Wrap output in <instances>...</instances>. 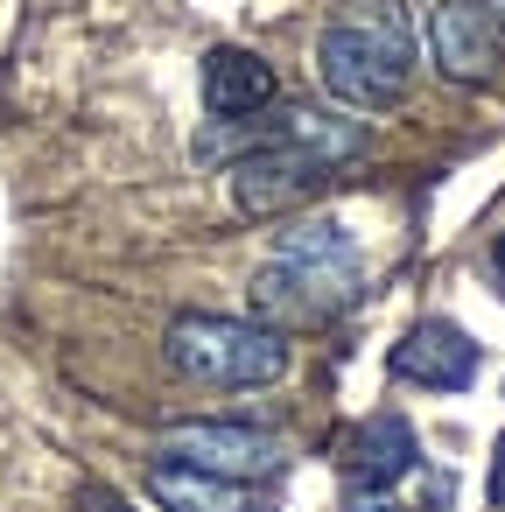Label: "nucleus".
Masks as SVG:
<instances>
[{"instance_id": "nucleus-14", "label": "nucleus", "mask_w": 505, "mask_h": 512, "mask_svg": "<svg viewBox=\"0 0 505 512\" xmlns=\"http://www.w3.org/2000/svg\"><path fill=\"white\" fill-rule=\"evenodd\" d=\"M491 505H505V435H498V456H491V484H484Z\"/></svg>"}, {"instance_id": "nucleus-9", "label": "nucleus", "mask_w": 505, "mask_h": 512, "mask_svg": "<svg viewBox=\"0 0 505 512\" xmlns=\"http://www.w3.org/2000/svg\"><path fill=\"white\" fill-rule=\"evenodd\" d=\"M274 99H281V78H274L267 57L232 50V43L204 57V106H211V120H253Z\"/></svg>"}, {"instance_id": "nucleus-3", "label": "nucleus", "mask_w": 505, "mask_h": 512, "mask_svg": "<svg viewBox=\"0 0 505 512\" xmlns=\"http://www.w3.org/2000/svg\"><path fill=\"white\" fill-rule=\"evenodd\" d=\"M169 358L204 379V386H274L288 379V330L253 323V316H211V309H183L162 330Z\"/></svg>"}, {"instance_id": "nucleus-2", "label": "nucleus", "mask_w": 505, "mask_h": 512, "mask_svg": "<svg viewBox=\"0 0 505 512\" xmlns=\"http://www.w3.org/2000/svg\"><path fill=\"white\" fill-rule=\"evenodd\" d=\"M316 78L344 113H386L414 78V22L400 0H351L316 36Z\"/></svg>"}, {"instance_id": "nucleus-13", "label": "nucleus", "mask_w": 505, "mask_h": 512, "mask_svg": "<svg viewBox=\"0 0 505 512\" xmlns=\"http://www.w3.org/2000/svg\"><path fill=\"white\" fill-rule=\"evenodd\" d=\"M344 512H400V505H393L386 491H351V505H344Z\"/></svg>"}, {"instance_id": "nucleus-12", "label": "nucleus", "mask_w": 505, "mask_h": 512, "mask_svg": "<svg viewBox=\"0 0 505 512\" xmlns=\"http://www.w3.org/2000/svg\"><path fill=\"white\" fill-rule=\"evenodd\" d=\"M85 512H134L120 491H106V484H85Z\"/></svg>"}, {"instance_id": "nucleus-6", "label": "nucleus", "mask_w": 505, "mask_h": 512, "mask_svg": "<svg viewBox=\"0 0 505 512\" xmlns=\"http://www.w3.org/2000/svg\"><path fill=\"white\" fill-rule=\"evenodd\" d=\"M428 57L449 85H491L498 78V57H505V36H498V15L484 0H442L428 15Z\"/></svg>"}, {"instance_id": "nucleus-1", "label": "nucleus", "mask_w": 505, "mask_h": 512, "mask_svg": "<svg viewBox=\"0 0 505 512\" xmlns=\"http://www.w3.org/2000/svg\"><path fill=\"white\" fill-rule=\"evenodd\" d=\"M358 288H365L358 239L337 218H295L274 239L267 267L246 281V302H253V323L295 330V323H323V316L351 309Z\"/></svg>"}, {"instance_id": "nucleus-10", "label": "nucleus", "mask_w": 505, "mask_h": 512, "mask_svg": "<svg viewBox=\"0 0 505 512\" xmlns=\"http://www.w3.org/2000/svg\"><path fill=\"white\" fill-rule=\"evenodd\" d=\"M267 141L309 148V155H323L330 169H344V162H358V155H365V127H358V120H344V106L330 113V106H295V99H288Z\"/></svg>"}, {"instance_id": "nucleus-15", "label": "nucleus", "mask_w": 505, "mask_h": 512, "mask_svg": "<svg viewBox=\"0 0 505 512\" xmlns=\"http://www.w3.org/2000/svg\"><path fill=\"white\" fill-rule=\"evenodd\" d=\"M491 267H498V281H505V232L491 239Z\"/></svg>"}, {"instance_id": "nucleus-11", "label": "nucleus", "mask_w": 505, "mask_h": 512, "mask_svg": "<svg viewBox=\"0 0 505 512\" xmlns=\"http://www.w3.org/2000/svg\"><path fill=\"white\" fill-rule=\"evenodd\" d=\"M148 498L162 512H253V491L246 484L211 477V470H190V463H155L148 470Z\"/></svg>"}, {"instance_id": "nucleus-16", "label": "nucleus", "mask_w": 505, "mask_h": 512, "mask_svg": "<svg viewBox=\"0 0 505 512\" xmlns=\"http://www.w3.org/2000/svg\"><path fill=\"white\" fill-rule=\"evenodd\" d=\"M484 8H491V15H498V36H505V0H484Z\"/></svg>"}, {"instance_id": "nucleus-7", "label": "nucleus", "mask_w": 505, "mask_h": 512, "mask_svg": "<svg viewBox=\"0 0 505 512\" xmlns=\"http://www.w3.org/2000/svg\"><path fill=\"white\" fill-rule=\"evenodd\" d=\"M393 379H407V386H428V393H463L470 379H477V365H484V351H477V337L463 330V323H449V316H421L400 344H393Z\"/></svg>"}, {"instance_id": "nucleus-4", "label": "nucleus", "mask_w": 505, "mask_h": 512, "mask_svg": "<svg viewBox=\"0 0 505 512\" xmlns=\"http://www.w3.org/2000/svg\"><path fill=\"white\" fill-rule=\"evenodd\" d=\"M225 176H232V204H239L246 218H281V211L309 204L316 190H330V162L309 155V148H288V141L239 148Z\"/></svg>"}, {"instance_id": "nucleus-5", "label": "nucleus", "mask_w": 505, "mask_h": 512, "mask_svg": "<svg viewBox=\"0 0 505 512\" xmlns=\"http://www.w3.org/2000/svg\"><path fill=\"white\" fill-rule=\"evenodd\" d=\"M162 456L211 470V477H232V484H260L288 463V442L274 428H253V421H183V428H169Z\"/></svg>"}, {"instance_id": "nucleus-8", "label": "nucleus", "mask_w": 505, "mask_h": 512, "mask_svg": "<svg viewBox=\"0 0 505 512\" xmlns=\"http://www.w3.org/2000/svg\"><path fill=\"white\" fill-rule=\"evenodd\" d=\"M414 463H421L414 421L407 414H372V421H358V435L344 449V484L351 491H393Z\"/></svg>"}]
</instances>
